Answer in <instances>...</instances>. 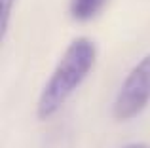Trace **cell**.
Masks as SVG:
<instances>
[{"instance_id":"cell-4","label":"cell","mask_w":150,"mask_h":148,"mask_svg":"<svg viewBox=\"0 0 150 148\" xmlns=\"http://www.w3.org/2000/svg\"><path fill=\"white\" fill-rule=\"evenodd\" d=\"M13 8H15V0H0V32H2V42L6 40L8 30H10Z\"/></svg>"},{"instance_id":"cell-3","label":"cell","mask_w":150,"mask_h":148,"mask_svg":"<svg viewBox=\"0 0 150 148\" xmlns=\"http://www.w3.org/2000/svg\"><path fill=\"white\" fill-rule=\"evenodd\" d=\"M108 0H69V13L74 21L88 23L103 11Z\"/></svg>"},{"instance_id":"cell-2","label":"cell","mask_w":150,"mask_h":148,"mask_svg":"<svg viewBox=\"0 0 150 148\" xmlns=\"http://www.w3.org/2000/svg\"><path fill=\"white\" fill-rule=\"evenodd\" d=\"M150 103V53L129 70L122 82L112 103V118L116 122H129L137 118Z\"/></svg>"},{"instance_id":"cell-1","label":"cell","mask_w":150,"mask_h":148,"mask_svg":"<svg viewBox=\"0 0 150 148\" xmlns=\"http://www.w3.org/2000/svg\"><path fill=\"white\" fill-rule=\"evenodd\" d=\"M97 63V44L88 36H78L67 46L65 53L44 84L36 103V118L50 120L78 91Z\"/></svg>"},{"instance_id":"cell-5","label":"cell","mask_w":150,"mask_h":148,"mask_svg":"<svg viewBox=\"0 0 150 148\" xmlns=\"http://www.w3.org/2000/svg\"><path fill=\"white\" fill-rule=\"evenodd\" d=\"M122 148H150V144L148 142H127V144H124Z\"/></svg>"}]
</instances>
